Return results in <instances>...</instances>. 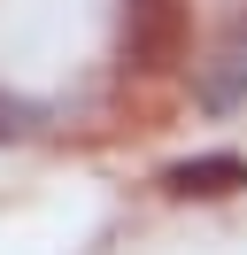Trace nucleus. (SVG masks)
<instances>
[{
	"instance_id": "nucleus-1",
	"label": "nucleus",
	"mask_w": 247,
	"mask_h": 255,
	"mask_svg": "<svg viewBox=\"0 0 247 255\" xmlns=\"http://www.w3.org/2000/svg\"><path fill=\"white\" fill-rule=\"evenodd\" d=\"M224 178H247L232 155H216V162H185V170H170V186L178 193H224Z\"/></svg>"
}]
</instances>
